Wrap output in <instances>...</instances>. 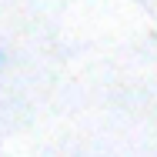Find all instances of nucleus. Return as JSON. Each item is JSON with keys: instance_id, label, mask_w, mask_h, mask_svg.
I'll return each mask as SVG.
<instances>
[{"instance_id": "1", "label": "nucleus", "mask_w": 157, "mask_h": 157, "mask_svg": "<svg viewBox=\"0 0 157 157\" xmlns=\"http://www.w3.org/2000/svg\"><path fill=\"white\" fill-rule=\"evenodd\" d=\"M3 63H7V54H3V50H0V67H3Z\"/></svg>"}]
</instances>
